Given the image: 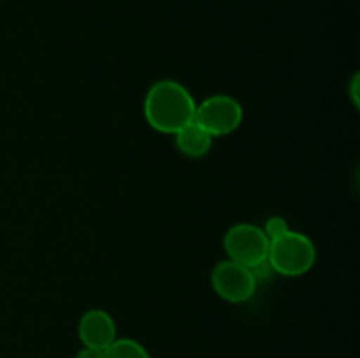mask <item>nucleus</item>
Wrapping results in <instances>:
<instances>
[{
  "mask_svg": "<svg viewBox=\"0 0 360 358\" xmlns=\"http://www.w3.org/2000/svg\"><path fill=\"white\" fill-rule=\"evenodd\" d=\"M257 281L248 267L225 258L211 270V288L229 304H245L255 295Z\"/></svg>",
  "mask_w": 360,
  "mask_h": 358,
  "instance_id": "5",
  "label": "nucleus"
},
{
  "mask_svg": "<svg viewBox=\"0 0 360 358\" xmlns=\"http://www.w3.org/2000/svg\"><path fill=\"white\" fill-rule=\"evenodd\" d=\"M195 107V98L185 84L174 79H158L148 88L143 114L155 132L174 135L193 121Z\"/></svg>",
  "mask_w": 360,
  "mask_h": 358,
  "instance_id": "1",
  "label": "nucleus"
},
{
  "mask_svg": "<svg viewBox=\"0 0 360 358\" xmlns=\"http://www.w3.org/2000/svg\"><path fill=\"white\" fill-rule=\"evenodd\" d=\"M224 249L229 260L245 267H252L267 258L269 237L260 225L243 221L232 225L225 232Z\"/></svg>",
  "mask_w": 360,
  "mask_h": 358,
  "instance_id": "4",
  "label": "nucleus"
},
{
  "mask_svg": "<svg viewBox=\"0 0 360 358\" xmlns=\"http://www.w3.org/2000/svg\"><path fill=\"white\" fill-rule=\"evenodd\" d=\"M116 321L105 309H88L77 323V337L86 347L108 350L118 336Z\"/></svg>",
  "mask_w": 360,
  "mask_h": 358,
  "instance_id": "6",
  "label": "nucleus"
},
{
  "mask_svg": "<svg viewBox=\"0 0 360 358\" xmlns=\"http://www.w3.org/2000/svg\"><path fill=\"white\" fill-rule=\"evenodd\" d=\"M105 358H151V354L139 340L116 337L115 343L105 350Z\"/></svg>",
  "mask_w": 360,
  "mask_h": 358,
  "instance_id": "8",
  "label": "nucleus"
},
{
  "mask_svg": "<svg viewBox=\"0 0 360 358\" xmlns=\"http://www.w3.org/2000/svg\"><path fill=\"white\" fill-rule=\"evenodd\" d=\"M267 260L278 276L301 277L315 267L316 246L309 235L290 228L280 237L271 239Z\"/></svg>",
  "mask_w": 360,
  "mask_h": 358,
  "instance_id": "2",
  "label": "nucleus"
},
{
  "mask_svg": "<svg viewBox=\"0 0 360 358\" xmlns=\"http://www.w3.org/2000/svg\"><path fill=\"white\" fill-rule=\"evenodd\" d=\"M262 230L266 232V235L271 239H276L280 237V235H283L285 232L290 230V225H288V221L285 220L283 216H278V214H274V216L267 218L266 220V225L262 227Z\"/></svg>",
  "mask_w": 360,
  "mask_h": 358,
  "instance_id": "9",
  "label": "nucleus"
},
{
  "mask_svg": "<svg viewBox=\"0 0 360 358\" xmlns=\"http://www.w3.org/2000/svg\"><path fill=\"white\" fill-rule=\"evenodd\" d=\"M245 111L238 98L225 93H214L204 98L195 107L193 121L202 126L211 137H225L241 126Z\"/></svg>",
  "mask_w": 360,
  "mask_h": 358,
  "instance_id": "3",
  "label": "nucleus"
},
{
  "mask_svg": "<svg viewBox=\"0 0 360 358\" xmlns=\"http://www.w3.org/2000/svg\"><path fill=\"white\" fill-rule=\"evenodd\" d=\"M74 358H105V350H97V347H86L79 350Z\"/></svg>",
  "mask_w": 360,
  "mask_h": 358,
  "instance_id": "11",
  "label": "nucleus"
},
{
  "mask_svg": "<svg viewBox=\"0 0 360 358\" xmlns=\"http://www.w3.org/2000/svg\"><path fill=\"white\" fill-rule=\"evenodd\" d=\"M248 269H250V272H252V276L255 277L257 284L266 283V281H269L271 277L274 276V270H273V267H271L269 260L267 258L262 260V262L255 263V265L248 267Z\"/></svg>",
  "mask_w": 360,
  "mask_h": 358,
  "instance_id": "10",
  "label": "nucleus"
},
{
  "mask_svg": "<svg viewBox=\"0 0 360 358\" xmlns=\"http://www.w3.org/2000/svg\"><path fill=\"white\" fill-rule=\"evenodd\" d=\"M214 137H211L202 126L195 121L183 126L179 132L174 133V144L179 153L186 158H202L213 147Z\"/></svg>",
  "mask_w": 360,
  "mask_h": 358,
  "instance_id": "7",
  "label": "nucleus"
},
{
  "mask_svg": "<svg viewBox=\"0 0 360 358\" xmlns=\"http://www.w3.org/2000/svg\"><path fill=\"white\" fill-rule=\"evenodd\" d=\"M350 97H352V100H354L355 107H359V74H355L354 79H352Z\"/></svg>",
  "mask_w": 360,
  "mask_h": 358,
  "instance_id": "12",
  "label": "nucleus"
}]
</instances>
